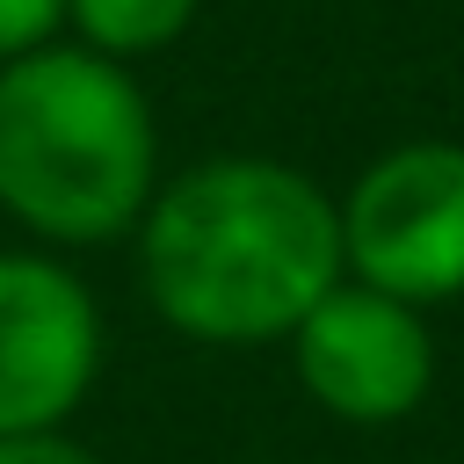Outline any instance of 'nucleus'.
Listing matches in <instances>:
<instances>
[{
	"label": "nucleus",
	"mask_w": 464,
	"mask_h": 464,
	"mask_svg": "<svg viewBox=\"0 0 464 464\" xmlns=\"http://www.w3.org/2000/svg\"><path fill=\"white\" fill-rule=\"evenodd\" d=\"M65 29V0H0V58H22Z\"/></svg>",
	"instance_id": "7"
},
{
	"label": "nucleus",
	"mask_w": 464,
	"mask_h": 464,
	"mask_svg": "<svg viewBox=\"0 0 464 464\" xmlns=\"http://www.w3.org/2000/svg\"><path fill=\"white\" fill-rule=\"evenodd\" d=\"M0 464H94L65 428H36V435H0Z\"/></svg>",
	"instance_id": "8"
},
{
	"label": "nucleus",
	"mask_w": 464,
	"mask_h": 464,
	"mask_svg": "<svg viewBox=\"0 0 464 464\" xmlns=\"http://www.w3.org/2000/svg\"><path fill=\"white\" fill-rule=\"evenodd\" d=\"M290 362H297L304 399L348 428H392L435 392L428 312L355 276H341L290 326Z\"/></svg>",
	"instance_id": "4"
},
{
	"label": "nucleus",
	"mask_w": 464,
	"mask_h": 464,
	"mask_svg": "<svg viewBox=\"0 0 464 464\" xmlns=\"http://www.w3.org/2000/svg\"><path fill=\"white\" fill-rule=\"evenodd\" d=\"M102 370L94 290L51 254H0V435L65 428Z\"/></svg>",
	"instance_id": "5"
},
{
	"label": "nucleus",
	"mask_w": 464,
	"mask_h": 464,
	"mask_svg": "<svg viewBox=\"0 0 464 464\" xmlns=\"http://www.w3.org/2000/svg\"><path fill=\"white\" fill-rule=\"evenodd\" d=\"M341 218V276L392 290L406 304L464 297V145L406 138L377 152L355 188L334 203Z\"/></svg>",
	"instance_id": "3"
},
{
	"label": "nucleus",
	"mask_w": 464,
	"mask_h": 464,
	"mask_svg": "<svg viewBox=\"0 0 464 464\" xmlns=\"http://www.w3.org/2000/svg\"><path fill=\"white\" fill-rule=\"evenodd\" d=\"M203 0H65V22L87 51L102 58H145V51H167L188 22H196Z\"/></svg>",
	"instance_id": "6"
},
{
	"label": "nucleus",
	"mask_w": 464,
	"mask_h": 464,
	"mask_svg": "<svg viewBox=\"0 0 464 464\" xmlns=\"http://www.w3.org/2000/svg\"><path fill=\"white\" fill-rule=\"evenodd\" d=\"M160 188L152 102L123 58L36 44L0 58V210L51 246L138 232Z\"/></svg>",
	"instance_id": "2"
},
{
	"label": "nucleus",
	"mask_w": 464,
	"mask_h": 464,
	"mask_svg": "<svg viewBox=\"0 0 464 464\" xmlns=\"http://www.w3.org/2000/svg\"><path fill=\"white\" fill-rule=\"evenodd\" d=\"M138 283L188 341H290V326L341 283L334 196L290 160H196L160 181L138 218Z\"/></svg>",
	"instance_id": "1"
}]
</instances>
